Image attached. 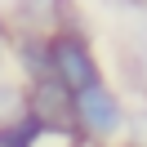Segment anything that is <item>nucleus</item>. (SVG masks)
<instances>
[{"instance_id":"1","label":"nucleus","mask_w":147,"mask_h":147,"mask_svg":"<svg viewBox=\"0 0 147 147\" xmlns=\"http://www.w3.org/2000/svg\"><path fill=\"white\" fill-rule=\"evenodd\" d=\"M49 45V67H54V80L63 85V89H89V85H98V67H94L89 49H85V40L76 36H58V40H45Z\"/></svg>"},{"instance_id":"2","label":"nucleus","mask_w":147,"mask_h":147,"mask_svg":"<svg viewBox=\"0 0 147 147\" xmlns=\"http://www.w3.org/2000/svg\"><path fill=\"white\" fill-rule=\"evenodd\" d=\"M71 116L80 120L89 134H98V138H107V134L120 129V107H116V98H111L102 85H89V89L76 94L71 98Z\"/></svg>"},{"instance_id":"3","label":"nucleus","mask_w":147,"mask_h":147,"mask_svg":"<svg viewBox=\"0 0 147 147\" xmlns=\"http://www.w3.org/2000/svg\"><path fill=\"white\" fill-rule=\"evenodd\" d=\"M31 116L40 120V129H67V120H71V98H67V89L58 80H36V111Z\"/></svg>"},{"instance_id":"4","label":"nucleus","mask_w":147,"mask_h":147,"mask_svg":"<svg viewBox=\"0 0 147 147\" xmlns=\"http://www.w3.org/2000/svg\"><path fill=\"white\" fill-rule=\"evenodd\" d=\"M40 134V120L31 116H22V120H13V125H5L0 129V147H31V138Z\"/></svg>"},{"instance_id":"5","label":"nucleus","mask_w":147,"mask_h":147,"mask_svg":"<svg viewBox=\"0 0 147 147\" xmlns=\"http://www.w3.org/2000/svg\"><path fill=\"white\" fill-rule=\"evenodd\" d=\"M27 111H22V94L13 89V85H0V129L13 125V120H22Z\"/></svg>"},{"instance_id":"6","label":"nucleus","mask_w":147,"mask_h":147,"mask_svg":"<svg viewBox=\"0 0 147 147\" xmlns=\"http://www.w3.org/2000/svg\"><path fill=\"white\" fill-rule=\"evenodd\" d=\"M138 58H143V71H147V27H143V36H138Z\"/></svg>"}]
</instances>
